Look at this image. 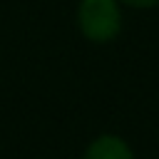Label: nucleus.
I'll return each instance as SVG.
<instances>
[{
  "instance_id": "obj_1",
  "label": "nucleus",
  "mask_w": 159,
  "mask_h": 159,
  "mask_svg": "<svg viewBox=\"0 0 159 159\" xmlns=\"http://www.w3.org/2000/svg\"><path fill=\"white\" fill-rule=\"evenodd\" d=\"M77 20L82 35L89 42H109L122 30L119 0H82Z\"/></svg>"
},
{
  "instance_id": "obj_2",
  "label": "nucleus",
  "mask_w": 159,
  "mask_h": 159,
  "mask_svg": "<svg viewBox=\"0 0 159 159\" xmlns=\"http://www.w3.org/2000/svg\"><path fill=\"white\" fill-rule=\"evenodd\" d=\"M84 159H134L129 144L117 137V134H102L97 137L87 152H84Z\"/></svg>"
},
{
  "instance_id": "obj_3",
  "label": "nucleus",
  "mask_w": 159,
  "mask_h": 159,
  "mask_svg": "<svg viewBox=\"0 0 159 159\" xmlns=\"http://www.w3.org/2000/svg\"><path fill=\"white\" fill-rule=\"evenodd\" d=\"M119 2H124L129 7H157L159 5V0H119Z\"/></svg>"
}]
</instances>
